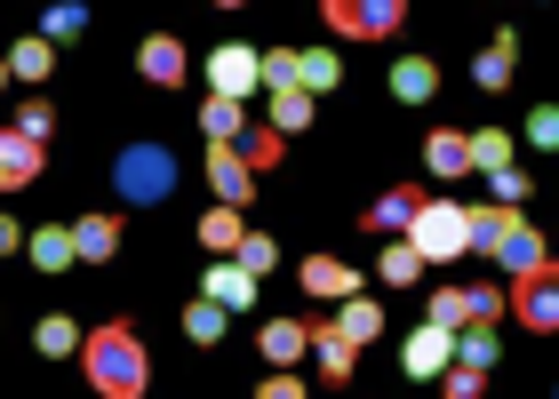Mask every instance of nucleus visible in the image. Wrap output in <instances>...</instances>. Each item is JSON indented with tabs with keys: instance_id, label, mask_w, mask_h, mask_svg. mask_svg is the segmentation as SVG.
<instances>
[{
	"instance_id": "nucleus-1",
	"label": "nucleus",
	"mask_w": 559,
	"mask_h": 399,
	"mask_svg": "<svg viewBox=\"0 0 559 399\" xmlns=\"http://www.w3.org/2000/svg\"><path fill=\"white\" fill-rule=\"evenodd\" d=\"M81 376L105 391V399H144L152 391L144 336L129 328V319H96V328H81Z\"/></svg>"
},
{
	"instance_id": "nucleus-2",
	"label": "nucleus",
	"mask_w": 559,
	"mask_h": 399,
	"mask_svg": "<svg viewBox=\"0 0 559 399\" xmlns=\"http://www.w3.org/2000/svg\"><path fill=\"white\" fill-rule=\"evenodd\" d=\"M112 192L129 200V208H160V200L176 192V153H168V144L129 136V144L112 153Z\"/></svg>"
},
{
	"instance_id": "nucleus-3",
	"label": "nucleus",
	"mask_w": 559,
	"mask_h": 399,
	"mask_svg": "<svg viewBox=\"0 0 559 399\" xmlns=\"http://www.w3.org/2000/svg\"><path fill=\"white\" fill-rule=\"evenodd\" d=\"M408 247L424 264H455V256H472V216L455 208V200H416V216H408Z\"/></svg>"
},
{
	"instance_id": "nucleus-4",
	"label": "nucleus",
	"mask_w": 559,
	"mask_h": 399,
	"mask_svg": "<svg viewBox=\"0 0 559 399\" xmlns=\"http://www.w3.org/2000/svg\"><path fill=\"white\" fill-rule=\"evenodd\" d=\"M320 16L336 40H392L408 24V0H320Z\"/></svg>"
},
{
	"instance_id": "nucleus-5",
	"label": "nucleus",
	"mask_w": 559,
	"mask_h": 399,
	"mask_svg": "<svg viewBox=\"0 0 559 399\" xmlns=\"http://www.w3.org/2000/svg\"><path fill=\"white\" fill-rule=\"evenodd\" d=\"M503 304H512V319H527L536 336H559V256H544L536 271H520Z\"/></svg>"
},
{
	"instance_id": "nucleus-6",
	"label": "nucleus",
	"mask_w": 559,
	"mask_h": 399,
	"mask_svg": "<svg viewBox=\"0 0 559 399\" xmlns=\"http://www.w3.org/2000/svg\"><path fill=\"white\" fill-rule=\"evenodd\" d=\"M248 88H264V48L224 40L216 57H209V96H248Z\"/></svg>"
},
{
	"instance_id": "nucleus-7",
	"label": "nucleus",
	"mask_w": 559,
	"mask_h": 399,
	"mask_svg": "<svg viewBox=\"0 0 559 399\" xmlns=\"http://www.w3.org/2000/svg\"><path fill=\"white\" fill-rule=\"evenodd\" d=\"M136 72H144L152 88H176L192 72V57H185V40H176V33H144L136 40Z\"/></svg>"
},
{
	"instance_id": "nucleus-8",
	"label": "nucleus",
	"mask_w": 559,
	"mask_h": 399,
	"mask_svg": "<svg viewBox=\"0 0 559 399\" xmlns=\"http://www.w3.org/2000/svg\"><path fill=\"white\" fill-rule=\"evenodd\" d=\"M448 360H455V328H440V319H424V328L408 336V352H400V367H408L416 384H431Z\"/></svg>"
},
{
	"instance_id": "nucleus-9",
	"label": "nucleus",
	"mask_w": 559,
	"mask_h": 399,
	"mask_svg": "<svg viewBox=\"0 0 559 399\" xmlns=\"http://www.w3.org/2000/svg\"><path fill=\"white\" fill-rule=\"evenodd\" d=\"M209 184H216V200H233V208L257 200V168L240 160V144H209Z\"/></svg>"
},
{
	"instance_id": "nucleus-10",
	"label": "nucleus",
	"mask_w": 559,
	"mask_h": 399,
	"mask_svg": "<svg viewBox=\"0 0 559 399\" xmlns=\"http://www.w3.org/2000/svg\"><path fill=\"white\" fill-rule=\"evenodd\" d=\"M304 295H320V304H344V295H360V271H352L344 256H304Z\"/></svg>"
},
{
	"instance_id": "nucleus-11",
	"label": "nucleus",
	"mask_w": 559,
	"mask_h": 399,
	"mask_svg": "<svg viewBox=\"0 0 559 399\" xmlns=\"http://www.w3.org/2000/svg\"><path fill=\"white\" fill-rule=\"evenodd\" d=\"M40 160H48V144H33L24 129H0V192H24L40 177Z\"/></svg>"
},
{
	"instance_id": "nucleus-12",
	"label": "nucleus",
	"mask_w": 559,
	"mask_h": 399,
	"mask_svg": "<svg viewBox=\"0 0 559 399\" xmlns=\"http://www.w3.org/2000/svg\"><path fill=\"white\" fill-rule=\"evenodd\" d=\"M200 295H216L224 312H248V304H257V271L224 256V264H209V280H200Z\"/></svg>"
},
{
	"instance_id": "nucleus-13",
	"label": "nucleus",
	"mask_w": 559,
	"mask_h": 399,
	"mask_svg": "<svg viewBox=\"0 0 559 399\" xmlns=\"http://www.w3.org/2000/svg\"><path fill=\"white\" fill-rule=\"evenodd\" d=\"M424 160H431V177H440V184L472 177V136H464V129H431V136H424Z\"/></svg>"
},
{
	"instance_id": "nucleus-14",
	"label": "nucleus",
	"mask_w": 559,
	"mask_h": 399,
	"mask_svg": "<svg viewBox=\"0 0 559 399\" xmlns=\"http://www.w3.org/2000/svg\"><path fill=\"white\" fill-rule=\"evenodd\" d=\"M72 256L81 264H112L120 256V216H81L72 223Z\"/></svg>"
},
{
	"instance_id": "nucleus-15",
	"label": "nucleus",
	"mask_w": 559,
	"mask_h": 399,
	"mask_svg": "<svg viewBox=\"0 0 559 399\" xmlns=\"http://www.w3.org/2000/svg\"><path fill=\"white\" fill-rule=\"evenodd\" d=\"M264 360L272 367H304V352H312V328H304V319H264Z\"/></svg>"
},
{
	"instance_id": "nucleus-16",
	"label": "nucleus",
	"mask_w": 559,
	"mask_h": 399,
	"mask_svg": "<svg viewBox=\"0 0 559 399\" xmlns=\"http://www.w3.org/2000/svg\"><path fill=\"white\" fill-rule=\"evenodd\" d=\"M392 96L400 105H431V96H440V64L431 57H400L392 64Z\"/></svg>"
},
{
	"instance_id": "nucleus-17",
	"label": "nucleus",
	"mask_w": 559,
	"mask_h": 399,
	"mask_svg": "<svg viewBox=\"0 0 559 399\" xmlns=\"http://www.w3.org/2000/svg\"><path fill=\"white\" fill-rule=\"evenodd\" d=\"M240 232H248V216L233 208V200H216V208L200 216V247H209V256H233V247H240Z\"/></svg>"
},
{
	"instance_id": "nucleus-18",
	"label": "nucleus",
	"mask_w": 559,
	"mask_h": 399,
	"mask_svg": "<svg viewBox=\"0 0 559 399\" xmlns=\"http://www.w3.org/2000/svg\"><path fill=\"white\" fill-rule=\"evenodd\" d=\"M328 328H336L344 343H360V352H368V343H376V336H384V312H376V304H368V295H344V312H336V319H328Z\"/></svg>"
},
{
	"instance_id": "nucleus-19",
	"label": "nucleus",
	"mask_w": 559,
	"mask_h": 399,
	"mask_svg": "<svg viewBox=\"0 0 559 399\" xmlns=\"http://www.w3.org/2000/svg\"><path fill=\"white\" fill-rule=\"evenodd\" d=\"M312 360L328 384H352V367H360V343H344L336 328H312Z\"/></svg>"
},
{
	"instance_id": "nucleus-20",
	"label": "nucleus",
	"mask_w": 559,
	"mask_h": 399,
	"mask_svg": "<svg viewBox=\"0 0 559 399\" xmlns=\"http://www.w3.org/2000/svg\"><path fill=\"white\" fill-rule=\"evenodd\" d=\"M33 352H40V360H81V319L48 312L40 328H33Z\"/></svg>"
},
{
	"instance_id": "nucleus-21",
	"label": "nucleus",
	"mask_w": 559,
	"mask_h": 399,
	"mask_svg": "<svg viewBox=\"0 0 559 399\" xmlns=\"http://www.w3.org/2000/svg\"><path fill=\"white\" fill-rule=\"evenodd\" d=\"M512 57H520V40H512V33H503L496 48H479V64H472V81H479V88H488V96H496V88H512V72H520Z\"/></svg>"
},
{
	"instance_id": "nucleus-22",
	"label": "nucleus",
	"mask_w": 559,
	"mask_h": 399,
	"mask_svg": "<svg viewBox=\"0 0 559 399\" xmlns=\"http://www.w3.org/2000/svg\"><path fill=\"white\" fill-rule=\"evenodd\" d=\"M272 129H280V136H304V129H312V88H272Z\"/></svg>"
},
{
	"instance_id": "nucleus-23",
	"label": "nucleus",
	"mask_w": 559,
	"mask_h": 399,
	"mask_svg": "<svg viewBox=\"0 0 559 399\" xmlns=\"http://www.w3.org/2000/svg\"><path fill=\"white\" fill-rule=\"evenodd\" d=\"M9 72H16V81H48V72H57V40H40V33L16 40L9 48Z\"/></svg>"
},
{
	"instance_id": "nucleus-24",
	"label": "nucleus",
	"mask_w": 559,
	"mask_h": 399,
	"mask_svg": "<svg viewBox=\"0 0 559 399\" xmlns=\"http://www.w3.org/2000/svg\"><path fill=\"white\" fill-rule=\"evenodd\" d=\"M344 81V64L328 57V48H296V88H312V96H328Z\"/></svg>"
},
{
	"instance_id": "nucleus-25",
	"label": "nucleus",
	"mask_w": 559,
	"mask_h": 399,
	"mask_svg": "<svg viewBox=\"0 0 559 399\" xmlns=\"http://www.w3.org/2000/svg\"><path fill=\"white\" fill-rule=\"evenodd\" d=\"M200 129H209V144H233V136L248 129L240 96H209V105H200Z\"/></svg>"
},
{
	"instance_id": "nucleus-26",
	"label": "nucleus",
	"mask_w": 559,
	"mask_h": 399,
	"mask_svg": "<svg viewBox=\"0 0 559 399\" xmlns=\"http://www.w3.org/2000/svg\"><path fill=\"white\" fill-rule=\"evenodd\" d=\"M24 247H33V264H40V271H64V264H81V256H72V223H48V232H33Z\"/></svg>"
},
{
	"instance_id": "nucleus-27",
	"label": "nucleus",
	"mask_w": 559,
	"mask_h": 399,
	"mask_svg": "<svg viewBox=\"0 0 559 399\" xmlns=\"http://www.w3.org/2000/svg\"><path fill=\"white\" fill-rule=\"evenodd\" d=\"M416 200H424V192H408V184H400V192H384V200H376V208H368V232H408Z\"/></svg>"
},
{
	"instance_id": "nucleus-28",
	"label": "nucleus",
	"mask_w": 559,
	"mask_h": 399,
	"mask_svg": "<svg viewBox=\"0 0 559 399\" xmlns=\"http://www.w3.org/2000/svg\"><path fill=\"white\" fill-rule=\"evenodd\" d=\"M376 271H384V288H416V280H424V256H416L408 240H392L384 256H376Z\"/></svg>"
},
{
	"instance_id": "nucleus-29",
	"label": "nucleus",
	"mask_w": 559,
	"mask_h": 399,
	"mask_svg": "<svg viewBox=\"0 0 559 399\" xmlns=\"http://www.w3.org/2000/svg\"><path fill=\"white\" fill-rule=\"evenodd\" d=\"M431 384H440L448 399H479V391H488V367H472V360H448Z\"/></svg>"
},
{
	"instance_id": "nucleus-30",
	"label": "nucleus",
	"mask_w": 559,
	"mask_h": 399,
	"mask_svg": "<svg viewBox=\"0 0 559 399\" xmlns=\"http://www.w3.org/2000/svg\"><path fill=\"white\" fill-rule=\"evenodd\" d=\"M224 319H233V312H224L216 295H200V304L185 312V336H192V343H224Z\"/></svg>"
},
{
	"instance_id": "nucleus-31",
	"label": "nucleus",
	"mask_w": 559,
	"mask_h": 399,
	"mask_svg": "<svg viewBox=\"0 0 559 399\" xmlns=\"http://www.w3.org/2000/svg\"><path fill=\"white\" fill-rule=\"evenodd\" d=\"M233 144H240V160H248V168H257V177H264V168L280 160V144H288V136H280V129H240Z\"/></svg>"
},
{
	"instance_id": "nucleus-32",
	"label": "nucleus",
	"mask_w": 559,
	"mask_h": 399,
	"mask_svg": "<svg viewBox=\"0 0 559 399\" xmlns=\"http://www.w3.org/2000/svg\"><path fill=\"white\" fill-rule=\"evenodd\" d=\"M81 33H88V9H81V0H57V9H48V24H40V40H57V48L81 40Z\"/></svg>"
},
{
	"instance_id": "nucleus-33",
	"label": "nucleus",
	"mask_w": 559,
	"mask_h": 399,
	"mask_svg": "<svg viewBox=\"0 0 559 399\" xmlns=\"http://www.w3.org/2000/svg\"><path fill=\"white\" fill-rule=\"evenodd\" d=\"M431 319H440V328H479L472 319V288H440L431 295Z\"/></svg>"
},
{
	"instance_id": "nucleus-34",
	"label": "nucleus",
	"mask_w": 559,
	"mask_h": 399,
	"mask_svg": "<svg viewBox=\"0 0 559 399\" xmlns=\"http://www.w3.org/2000/svg\"><path fill=\"white\" fill-rule=\"evenodd\" d=\"M472 168H512V136H503V129H479V136H472Z\"/></svg>"
},
{
	"instance_id": "nucleus-35",
	"label": "nucleus",
	"mask_w": 559,
	"mask_h": 399,
	"mask_svg": "<svg viewBox=\"0 0 559 399\" xmlns=\"http://www.w3.org/2000/svg\"><path fill=\"white\" fill-rule=\"evenodd\" d=\"M233 264H248V271H257V280H264V271L280 264V247H272L264 232H240V247H233Z\"/></svg>"
},
{
	"instance_id": "nucleus-36",
	"label": "nucleus",
	"mask_w": 559,
	"mask_h": 399,
	"mask_svg": "<svg viewBox=\"0 0 559 399\" xmlns=\"http://www.w3.org/2000/svg\"><path fill=\"white\" fill-rule=\"evenodd\" d=\"M527 144H536V153H559V105H536L527 112V129H520Z\"/></svg>"
},
{
	"instance_id": "nucleus-37",
	"label": "nucleus",
	"mask_w": 559,
	"mask_h": 399,
	"mask_svg": "<svg viewBox=\"0 0 559 399\" xmlns=\"http://www.w3.org/2000/svg\"><path fill=\"white\" fill-rule=\"evenodd\" d=\"M455 360H472V367H496V336H488V328H455Z\"/></svg>"
},
{
	"instance_id": "nucleus-38",
	"label": "nucleus",
	"mask_w": 559,
	"mask_h": 399,
	"mask_svg": "<svg viewBox=\"0 0 559 399\" xmlns=\"http://www.w3.org/2000/svg\"><path fill=\"white\" fill-rule=\"evenodd\" d=\"M9 129H24L33 144H48V129H57V112H48V96H33V105H24V112L9 120Z\"/></svg>"
},
{
	"instance_id": "nucleus-39",
	"label": "nucleus",
	"mask_w": 559,
	"mask_h": 399,
	"mask_svg": "<svg viewBox=\"0 0 559 399\" xmlns=\"http://www.w3.org/2000/svg\"><path fill=\"white\" fill-rule=\"evenodd\" d=\"M264 88H296V48H272L264 57Z\"/></svg>"
},
{
	"instance_id": "nucleus-40",
	"label": "nucleus",
	"mask_w": 559,
	"mask_h": 399,
	"mask_svg": "<svg viewBox=\"0 0 559 399\" xmlns=\"http://www.w3.org/2000/svg\"><path fill=\"white\" fill-rule=\"evenodd\" d=\"M488 184H496L503 208H520V200H527V177H520V168H488Z\"/></svg>"
},
{
	"instance_id": "nucleus-41",
	"label": "nucleus",
	"mask_w": 559,
	"mask_h": 399,
	"mask_svg": "<svg viewBox=\"0 0 559 399\" xmlns=\"http://www.w3.org/2000/svg\"><path fill=\"white\" fill-rule=\"evenodd\" d=\"M257 391H264V399H296V391H304V384H296V367H272V376H264V384H257Z\"/></svg>"
},
{
	"instance_id": "nucleus-42",
	"label": "nucleus",
	"mask_w": 559,
	"mask_h": 399,
	"mask_svg": "<svg viewBox=\"0 0 559 399\" xmlns=\"http://www.w3.org/2000/svg\"><path fill=\"white\" fill-rule=\"evenodd\" d=\"M472 319H503V295L496 288H472Z\"/></svg>"
},
{
	"instance_id": "nucleus-43",
	"label": "nucleus",
	"mask_w": 559,
	"mask_h": 399,
	"mask_svg": "<svg viewBox=\"0 0 559 399\" xmlns=\"http://www.w3.org/2000/svg\"><path fill=\"white\" fill-rule=\"evenodd\" d=\"M16 247H24V223H16V216H0V256H16Z\"/></svg>"
},
{
	"instance_id": "nucleus-44",
	"label": "nucleus",
	"mask_w": 559,
	"mask_h": 399,
	"mask_svg": "<svg viewBox=\"0 0 559 399\" xmlns=\"http://www.w3.org/2000/svg\"><path fill=\"white\" fill-rule=\"evenodd\" d=\"M209 9H248V0H209Z\"/></svg>"
},
{
	"instance_id": "nucleus-45",
	"label": "nucleus",
	"mask_w": 559,
	"mask_h": 399,
	"mask_svg": "<svg viewBox=\"0 0 559 399\" xmlns=\"http://www.w3.org/2000/svg\"><path fill=\"white\" fill-rule=\"evenodd\" d=\"M0 88H9V57H0Z\"/></svg>"
}]
</instances>
